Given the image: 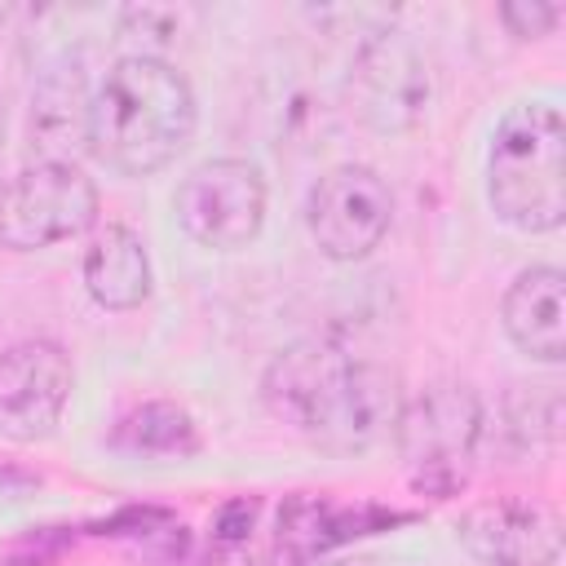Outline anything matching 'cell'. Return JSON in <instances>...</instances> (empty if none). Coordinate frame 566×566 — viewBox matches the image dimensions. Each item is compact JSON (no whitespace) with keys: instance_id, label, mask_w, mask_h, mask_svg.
<instances>
[{"instance_id":"cell-1","label":"cell","mask_w":566,"mask_h":566,"mask_svg":"<svg viewBox=\"0 0 566 566\" xmlns=\"http://www.w3.org/2000/svg\"><path fill=\"white\" fill-rule=\"evenodd\" d=\"M261 398L283 424L336 451H363L389 438L402 411L398 376L327 336L279 349L261 376Z\"/></svg>"},{"instance_id":"cell-2","label":"cell","mask_w":566,"mask_h":566,"mask_svg":"<svg viewBox=\"0 0 566 566\" xmlns=\"http://www.w3.org/2000/svg\"><path fill=\"white\" fill-rule=\"evenodd\" d=\"M195 124L190 80L155 53L119 57L93 93V155L124 177H150L172 164L195 137Z\"/></svg>"},{"instance_id":"cell-3","label":"cell","mask_w":566,"mask_h":566,"mask_svg":"<svg viewBox=\"0 0 566 566\" xmlns=\"http://www.w3.org/2000/svg\"><path fill=\"white\" fill-rule=\"evenodd\" d=\"M486 199L500 221L548 234L566 221V124L553 102H517L491 133Z\"/></svg>"},{"instance_id":"cell-4","label":"cell","mask_w":566,"mask_h":566,"mask_svg":"<svg viewBox=\"0 0 566 566\" xmlns=\"http://www.w3.org/2000/svg\"><path fill=\"white\" fill-rule=\"evenodd\" d=\"M486 429V411L473 385L433 380L416 398H402L394 438L398 451L416 464V486L447 500L464 482V464L473 460Z\"/></svg>"},{"instance_id":"cell-5","label":"cell","mask_w":566,"mask_h":566,"mask_svg":"<svg viewBox=\"0 0 566 566\" xmlns=\"http://www.w3.org/2000/svg\"><path fill=\"white\" fill-rule=\"evenodd\" d=\"M345 106L371 133H407L433 106V66L429 53L398 27L371 31L349 62Z\"/></svg>"},{"instance_id":"cell-6","label":"cell","mask_w":566,"mask_h":566,"mask_svg":"<svg viewBox=\"0 0 566 566\" xmlns=\"http://www.w3.org/2000/svg\"><path fill=\"white\" fill-rule=\"evenodd\" d=\"M97 186L75 164H27L0 190V248L40 252L80 239L97 221Z\"/></svg>"},{"instance_id":"cell-7","label":"cell","mask_w":566,"mask_h":566,"mask_svg":"<svg viewBox=\"0 0 566 566\" xmlns=\"http://www.w3.org/2000/svg\"><path fill=\"white\" fill-rule=\"evenodd\" d=\"M265 177L248 159H203L177 186L181 230L212 252L248 248L265 226Z\"/></svg>"},{"instance_id":"cell-8","label":"cell","mask_w":566,"mask_h":566,"mask_svg":"<svg viewBox=\"0 0 566 566\" xmlns=\"http://www.w3.org/2000/svg\"><path fill=\"white\" fill-rule=\"evenodd\" d=\"M310 234L332 261H363L380 248L394 221V190L367 164H340L323 172L305 203Z\"/></svg>"},{"instance_id":"cell-9","label":"cell","mask_w":566,"mask_h":566,"mask_svg":"<svg viewBox=\"0 0 566 566\" xmlns=\"http://www.w3.org/2000/svg\"><path fill=\"white\" fill-rule=\"evenodd\" d=\"M75 389V367L53 340H18L0 354V433L40 442L62 424Z\"/></svg>"},{"instance_id":"cell-10","label":"cell","mask_w":566,"mask_h":566,"mask_svg":"<svg viewBox=\"0 0 566 566\" xmlns=\"http://www.w3.org/2000/svg\"><path fill=\"white\" fill-rule=\"evenodd\" d=\"M460 539L482 566H557L562 517L535 495L478 500L460 517Z\"/></svg>"},{"instance_id":"cell-11","label":"cell","mask_w":566,"mask_h":566,"mask_svg":"<svg viewBox=\"0 0 566 566\" xmlns=\"http://www.w3.org/2000/svg\"><path fill=\"white\" fill-rule=\"evenodd\" d=\"M27 137L44 164H75L93 150V97L80 66H53L35 80Z\"/></svg>"},{"instance_id":"cell-12","label":"cell","mask_w":566,"mask_h":566,"mask_svg":"<svg viewBox=\"0 0 566 566\" xmlns=\"http://www.w3.org/2000/svg\"><path fill=\"white\" fill-rule=\"evenodd\" d=\"M509 340L535 358V363H562L566 358V274L557 265H531L522 270L500 305Z\"/></svg>"},{"instance_id":"cell-13","label":"cell","mask_w":566,"mask_h":566,"mask_svg":"<svg viewBox=\"0 0 566 566\" xmlns=\"http://www.w3.org/2000/svg\"><path fill=\"white\" fill-rule=\"evenodd\" d=\"M84 287L111 314H128V310L146 305V296H150V256H146L142 234L128 230V226L97 230L88 252H84Z\"/></svg>"},{"instance_id":"cell-14","label":"cell","mask_w":566,"mask_h":566,"mask_svg":"<svg viewBox=\"0 0 566 566\" xmlns=\"http://www.w3.org/2000/svg\"><path fill=\"white\" fill-rule=\"evenodd\" d=\"M394 517L398 513H385V509H371V504H327V500L301 495L279 517V548H287L296 562H310L323 548L345 544L354 535H367V531H376Z\"/></svg>"},{"instance_id":"cell-15","label":"cell","mask_w":566,"mask_h":566,"mask_svg":"<svg viewBox=\"0 0 566 566\" xmlns=\"http://www.w3.org/2000/svg\"><path fill=\"white\" fill-rule=\"evenodd\" d=\"M115 447L133 455H195L199 451V424L177 402H142L115 424Z\"/></svg>"},{"instance_id":"cell-16","label":"cell","mask_w":566,"mask_h":566,"mask_svg":"<svg viewBox=\"0 0 566 566\" xmlns=\"http://www.w3.org/2000/svg\"><path fill=\"white\" fill-rule=\"evenodd\" d=\"M509 433L531 447V442H553L562 433V394L557 385H517L509 398Z\"/></svg>"},{"instance_id":"cell-17","label":"cell","mask_w":566,"mask_h":566,"mask_svg":"<svg viewBox=\"0 0 566 566\" xmlns=\"http://www.w3.org/2000/svg\"><path fill=\"white\" fill-rule=\"evenodd\" d=\"M500 22L517 35V40H539L562 22V4H544V0H509L500 4Z\"/></svg>"},{"instance_id":"cell-18","label":"cell","mask_w":566,"mask_h":566,"mask_svg":"<svg viewBox=\"0 0 566 566\" xmlns=\"http://www.w3.org/2000/svg\"><path fill=\"white\" fill-rule=\"evenodd\" d=\"M252 500H230L221 513H217V539H226V544H239L248 531H252Z\"/></svg>"},{"instance_id":"cell-19","label":"cell","mask_w":566,"mask_h":566,"mask_svg":"<svg viewBox=\"0 0 566 566\" xmlns=\"http://www.w3.org/2000/svg\"><path fill=\"white\" fill-rule=\"evenodd\" d=\"M323 566H407V562L402 557H389V553H354V557L323 562Z\"/></svg>"},{"instance_id":"cell-20","label":"cell","mask_w":566,"mask_h":566,"mask_svg":"<svg viewBox=\"0 0 566 566\" xmlns=\"http://www.w3.org/2000/svg\"><path fill=\"white\" fill-rule=\"evenodd\" d=\"M0 155H4V102H0Z\"/></svg>"},{"instance_id":"cell-21","label":"cell","mask_w":566,"mask_h":566,"mask_svg":"<svg viewBox=\"0 0 566 566\" xmlns=\"http://www.w3.org/2000/svg\"><path fill=\"white\" fill-rule=\"evenodd\" d=\"M0 22H4V9H0Z\"/></svg>"}]
</instances>
